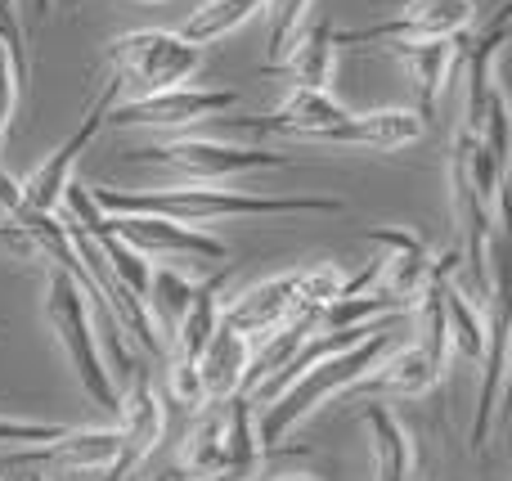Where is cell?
<instances>
[{
	"instance_id": "cell-33",
	"label": "cell",
	"mask_w": 512,
	"mask_h": 481,
	"mask_svg": "<svg viewBox=\"0 0 512 481\" xmlns=\"http://www.w3.org/2000/svg\"><path fill=\"white\" fill-rule=\"evenodd\" d=\"M18 473H23L18 481H54L50 473H41V468H18Z\"/></svg>"
},
{
	"instance_id": "cell-25",
	"label": "cell",
	"mask_w": 512,
	"mask_h": 481,
	"mask_svg": "<svg viewBox=\"0 0 512 481\" xmlns=\"http://www.w3.org/2000/svg\"><path fill=\"white\" fill-rule=\"evenodd\" d=\"M225 275H230V266H225ZM225 275H212L194 288V302H189L185 320L176 324V333H171V342H167L171 360H198L203 342L212 338V329L221 324V297L216 293L225 288Z\"/></svg>"
},
{
	"instance_id": "cell-7",
	"label": "cell",
	"mask_w": 512,
	"mask_h": 481,
	"mask_svg": "<svg viewBox=\"0 0 512 481\" xmlns=\"http://www.w3.org/2000/svg\"><path fill=\"white\" fill-rule=\"evenodd\" d=\"M108 63H113L117 90H131V99H140L194 77L203 68V45L185 41L167 27H140L108 45Z\"/></svg>"
},
{
	"instance_id": "cell-8",
	"label": "cell",
	"mask_w": 512,
	"mask_h": 481,
	"mask_svg": "<svg viewBox=\"0 0 512 481\" xmlns=\"http://www.w3.org/2000/svg\"><path fill=\"white\" fill-rule=\"evenodd\" d=\"M234 104H239V90H230V86L212 90V86H189V81H180V86H167V90H153V95L113 104L108 117H104V126H117V131H126V126L185 131V126L207 122V117H216V113H230Z\"/></svg>"
},
{
	"instance_id": "cell-1",
	"label": "cell",
	"mask_w": 512,
	"mask_h": 481,
	"mask_svg": "<svg viewBox=\"0 0 512 481\" xmlns=\"http://www.w3.org/2000/svg\"><path fill=\"white\" fill-rule=\"evenodd\" d=\"M99 212H153V216H171L185 225H203V221H221V216H337L346 212L342 198H324V194H243V189H216V185H176V189H140L126 194L113 185H95L90 189Z\"/></svg>"
},
{
	"instance_id": "cell-21",
	"label": "cell",
	"mask_w": 512,
	"mask_h": 481,
	"mask_svg": "<svg viewBox=\"0 0 512 481\" xmlns=\"http://www.w3.org/2000/svg\"><path fill=\"white\" fill-rule=\"evenodd\" d=\"M360 423L369 428V446H373V468L378 481H418V455H414V437L409 428L369 396V405L360 410Z\"/></svg>"
},
{
	"instance_id": "cell-12",
	"label": "cell",
	"mask_w": 512,
	"mask_h": 481,
	"mask_svg": "<svg viewBox=\"0 0 512 481\" xmlns=\"http://www.w3.org/2000/svg\"><path fill=\"white\" fill-rule=\"evenodd\" d=\"M117 104V81L108 77L104 81V90L95 95V104H90V113H86V122L77 126V131L68 135V140L59 144V149L50 153V158L41 162V167L32 171L27 180H18V189H23V207L27 212H59L63 207V189H68V180H72V167H77V158L95 144V135L104 131V117H108V108Z\"/></svg>"
},
{
	"instance_id": "cell-34",
	"label": "cell",
	"mask_w": 512,
	"mask_h": 481,
	"mask_svg": "<svg viewBox=\"0 0 512 481\" xmlns=\"http://www.w3.org/2000/svg\"><path fill=\"white\" fill-rule=\"evenodd\" d=\"M270 481H319V477H306V473H288V477H270Z\"/></svg>"
},
{
	"instance_id": "cell-31",
	"label": "cell",
	"mask_w": 512,
	"mask_h": 481,
	"mask_svg": "<svg viewBox=\"0 0 512 481\" xmlns=\"http://www.w3.org/2000/svg\"><path fill=\"white\" fill-rule=\"evenodd\" d=\"M18 77H14V59H9V45L0 41V149H5L9 122H14V104H18Z\"/></svg>"
},
{
	"instance_id": "cell-10",
	"label": "cell",
	"mask_w": 512,
	"mask_h": 481,
	"mask_svg": "<svg viewBox=\"0 0 512 481\" xmlns=\"http://www.w3.org/2000/svg\"><path fill=\"white\" fill-rule=\"evenodd\" d=\"M477 23V0H409L400 14L369 27L333 32V45H387V41H459Z\"/></svg>"
},
{
	"instance_id": "cell-5",
	"label": "cell",
	"mask_w": 512,
	"mask_h": 481,
	"mask_svg": "<svg viewBox=\"0 0 512 481\" xmlns=\"http://www.w3.org/2000/svg\"><path fill=\"white\" fill-rule=\"evenodd\" d=\"M45 324H50L54 338H59L81 392L104 414H117V387L104 365V347H99L95 320H90V297L63 266H50V275H45Z\"/></svg>"
},
{
	"instance_id": "cell-28",
	"label": "cell",
	"mask_w": 512,
	"mask_h": 481,
	"mask_svg": "<svg viewBox=\"0 0 512 481\" xmlns=\"http://www.w3.org/2000/svg\"><path fill=\"white\" fill-rule=\"evenodd\" d=\"M310 9H315V0H270L265 5V14H270V27H265V72L283 63L297 32L310 23Z\"/></svg>"
},
{
	"instance_id": "cell-20",
	"label": "cell",
	"mask_w": 512,
	"mask_h": 481,
	"mask_svg": "<svg viewBox=\"0 0 512 481\" xmlns=\"http://www.w3.org/2000/svg\"><path fill=\"white\" fill-rule=\"evenodd\" d=\"M387 45L396 50V59L405 63L409 81H414V95H418L414 113L423 122H432L445 81L454 77V63H459V41H387Z\"/></svg>"
},
{
	"instance_id": "cell-26",
	"label": "cell",
	"mask_w": 512,
	"mask_h": 481,
	"mask_svg": "<svg viewBox=\"0 0 512 481\" xmlns=\"http://www.w3.org/2000/svg\"><path fill=\"white\" fill-rule=\"evenodd\" d=\"M270 0H203L194 14L185 18L180 36L194 45H212V41H225L230 32H239L243 23H252Z\"/></svg>"
},
{
	"instance_id": "cell-16",
	"label": "cell",
	"mask_w": 512,
	"mask_h": 481,
	"mask_svg": "<svg viewBox=\"0 0 512 481\" xmlns=\"http://www.w3.org/2000/svg\"><path fill=\"white\" fill-rule=\"evenodd\" d=\"M364 239H369L373 248H382L378 284L373 288L414 306V297L423 293V284L432 279V252H427V243L409 230H391V225H378V230H369Z\"/></svg>"
},
{
	"instance_id": "cell-29",
	"label": "cell",
	"mask_w": 512,
	"mask_h": 481,
	"mask_svg": "<svg viewBox=\"0 0 512 481\" xmlns=\"http://www.w3.org/2000/svg\"><path fill=\"white\" fill-rule=\"evenodd\" d=\"M63 423H32V419H0V446L18 450V446H45V441L63 437Z\"/></svg>"
},
{
	"instance_id": "cell-32",
	"label": "cell",
	"mask_w": 512,
	"mask_h": 481,
	"mask_svg": "<svg viewBox=\"0 0 512 481\" xmlns=\"http://www.w3.org/2000/svg\"><path fill=\"white\" fill-rule=\"evenodd\" d=\"M135 481H185V477H180V468L171 464V468H162V473H153V477H140V473H135Z\"/></svg>"
},
{
	"instance_id": "cell-2",
	"label": "cell",
	"mask_w": 512,
	"mask_h": 481,
	"mask_svg": "<svg viewBox=\"0 0 512 481\" xmlns=\"http://www.w3.org/2000/svg\"><path fill=\"white\" fill-rule=\"evenodd\" d=\"M391 347H396V315L382 320L369 338L351 342V347L333 351V356H319L310 369H301V374L261 410V423H256V446L279 450L297 423H306L324 401H333V396H342L351 383H360V378L369 374V369L378 365Z\"/></svg>"
},
{
	"instance_id": "cell-9",
	"label": "cell",
	"mask_w": 512,
	"mask_h": 481,
	"mask_svg": "<svg viewBox=\"0 0 512 481\" xmlns=\"http://www.w3.org/2000/svg\"><path fill=\"white\" fill-rule=\"evenodd\" d=\"M113 419H117V459L104 468V481H131L153 459V450L162 446V428H167L162 396L144 369H135L131 383L117 392Z\"/></svg>"
},
{
	"instance_id": "cell-15",
	"label": "cell",
	"mask_w": 512,
	"mask_h": 481,
	"mask_svg": "<svg viewBox=\"0 0 512 481\" xmlns=\"http://www.w3.org/2000/svg\"><path fill=\"white\" fill-rule=\"evenodd\" d=\"M117 459V428H68L63 437L45 446L5 450L0 468H81V473H104Z\"/></svg>"
},
{
	"instance_id": "cell-11",
	"label": "cell",
	"mask_w": 512,
	"mask_h": 481,
	"mask_svg": "<svg viewBox=\"0 0 512 481\" xmlns=\"http://www.w3.org/2000/svg\"><path fill=\"white\" fill-rule=\"evenodd\" d=\"M104 225L117 234L122 243H131L140 257L149 261H230L225 239L198 230V225L171 221V216H153V212H104Z\"/></svg>"
},
{
	"instance_id": "cell-35",
	"label": "cell",
	"mask_w": 512,
	"mask_h": 481,
	"mask_svg": "<svg viewBox=\"0 0 512 481\" xmlns=\"http://www.w3.org/2000/svg\"><path fill=\"white\" fill-rule=\"evenodd\" d=\"M0 9H9V14H18V5H14V0H0Z\"/></svg>"
},
{
	"instance_id": "cell-23",
	"label": "cell",
	"mask_w": 512,
	"mask_h": 481,
	"mask_svg": "<svg viewBox=\"0 0 512 481\" xmlns=\"http://www.w3.org/2000/svg\"><path fill=\"white\" fill-rule=\"evenodd\" d=\"M248 356H252V342L243 338L239 329H230L225 320L216 324L212 338H207L203 351H198V374H203L207 401H212V396H234V392H243Z\"/></svg>"
},
{
	"instance_id": "cell-4",
	"label": "cell",
	"mask_w": 512,
	"mask_h": 481,
	"mask_svg": "<svg viewBox=\"0 0 512 481\" xmlns=\"http://www.w3.org/2000/svg\"><path fill=\"white\" fill-rule=\"evenodd\" d=\"M342 284L346 275L337 261L315 270H288V275H274L243 288L230 306H221V320L230 329H239L248 342H261L288 320H297V315H319V306L342 293Z\"/></svg>"
},
{
	"instance_id": "cell-19",
	"label": "cell",
	"mask_w": 512,
	"mask_h": 481,
	"mask_svg": "<svg viewBox=\"0 0 512 481\" xmlns=\"http://www.w3.org/2000/svg\"><path fill=\"white\" fill-rule=\"evenodd\" d=\"M436 383H445V369L414 342V347H391L387 356H382L360 383L346 387L342 396H400V401H405V396L432 392Z\"/></svg>"
},
{
	"instance_id": "cell-14",
	"label": "cell",
	"mask_w": 512,
	"mask_h": 481,
	"mask_svg": "<svg viewBox=\"0 0 512 481\" xmlns=\"http://www.w3.org/2000/svg\"><path fill=\"white\" fill-rule=\"evenodd\" d=\"M508 14H512V0H499V9L486 18V23H472L468 32L459 36V59L468 63V95H463V135H477L481 131V117H486V99L495 90L490 81V63H495L499 45L508 41Z\"/></svg>"
},
{
	"instance_id": "cell-27",
	"label": "cell",
	"mask_w": 512,
	"mask_h": 481,
	"mask_svg": "<svg viewBox=\"0 0 512 481\" xmlns=\"http://www.w3.org/2000/svg\"><path fill=\"white\" fill-rule=\"evenodd\" d=\"M445 333H450L454 356L477 365L481 351H486V315H481V306L468 293H459L450 284V275H445Z\"/></svg>"
},
{
	"instance_id": "cell-30",
	"label": "cell",
	"mask_w": 512,
	"mask_h": 481,
	"mask_svg": "<svg viewBox=\"0 0 512 481\" xmlns=\"http://www.w3.org/2000/svg\"><path fill=\"white\" fill-rule=\"evenodd\" d=\"M171 396H176L180 405H189V410H198V405L207 401L198 360H171Z\"/></svg>"
},
{
	"instance_id": "cell-18",
	"label": "cell",
	"mask_w": 512,
	"mask_h": 481,
	"mask_svg": "<svg viewBox=\"0 0 512 481\" xmlns=\"http://www.w3.org/2000/svg\"><path fill=\"white\" fill-rule=\"evenodd\" d=\"M427 131V122L414 108H373V113H346V122H337L333 131H324L315 144H342V149H405L418 144Z\"/></svg>"
},
{
	"instance_id": "cell-17",
	"label": "cell",
	"mask_w": 512,
	"mask_h": 481,
	"mask_svg": "<svg viewBox=\"0 0 512 481\" xmlns=\"http://www.w3.org/2000/svg\"><path fill=\"white\" fill-rule=\"evenodd\" d=\"M490 306V324H486V351H481V387H477V419H472V450H486V437L495 428L499 401H504V378H508V311H504V293L486 297Z\"/></svg>"
},
{
	"instance_id": "cell-24",
	"label": "cell",
	"mask_w": 512,
	"mask_h": 481,
	"mask_svg": "<svg viewBox=\"0 0 512 481\" xmlns=\"http://www.w3.org/2000/svg\"><path fill=\"white\" fill-rule=\"evenodd\" d=\"M194 279L180 275L171 261H162L158 270H149V288H144V315H149L153 333H158V347H167L176 324L185 320L189 302H194Z\"/></svg>"
},
{
	"instance_id": "cell-3",
	"label": "cell",
	"mask_w": 512,
	"mask_h": 481,
	"mask_svg": "<svg viewBox=\"0 0 512 481\" xmlns=\"http://www.w3.org/2000/svg\"><path fill=\"white\" fill-rule=\"evenodd\" d=\"M256 459H261V446H256V405L248 401V392L212 396V401L198 405L194 423H189L185 441L176 450L180 477L194 481L207 477L243 481Z\"/></svg>"
},
{
	"instance_id": "cell-6",
	"label": "cell",
	"mask_w": 512,
	"mask_h": 481,
	"mask_svg": "<svg viewBox=\"0 0 512 481\" xmlns=\"http://www.w3.org/2000/svg\"><path fill=\"white\" fill-rule=\"evenodd\" d=\"M126 162L131 167H167L194 185H225V180L252 176V171L292 167L288 153H274L265 144H230L207 140V135H171L158 144H140V149H126Z\"/></svg>"
},
{
	"instance_id": "cell-13",
	"label": "cell",
	"mask_w": 512,
	"mask_h": 481,
	"mask_svg": "<svg viewBox=\"0 0 512 481\" xmlns=\"http://www.w3.org/2000/svg\"><path fill=\"white\" fill-rule=\"evenodd\" d=\"M351 108L337 104L328 90H306L292 86V95L283 99L274 113L265 117H221L225 131H243V135H288V140H319L324 131H333L337 122H346Z\"/></svg>"
},
{
	"instance_id": "cell-36",
	"label": "cell",
	"mask_w": 512,
	"mask_h": 481,
	"mask_svg": "<svg viewBox=\"0 0 512 481\" xmlns=\"http://www.w3.org/2000/svg\"><path fill=\"white\" fill-rule=\"evenodd\" d=\"M36 9H41V14H45V9H50V0H36Z\"/></svg>"
},
{
	"instance_id": "cell-22",
	"label": "cell",
	"mask_w": 512,
	"mask_h": 481,
	"mask_svg": "<svg viewBox=\"0 0 512 481\" xmlns=\"http://www.w3.org/2000/svg\"><path fill=\"white\" fill-rule=\"evenodd\" d=\"M270 72H283L292 86H306V90H328L333 86V72H337V45H333V23L315 18L297 32L292 50L283 54L279 68Z\"/></svg>"
}]
</instances>
